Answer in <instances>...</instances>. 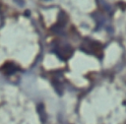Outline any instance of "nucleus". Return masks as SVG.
Returning <instances> with one entry per match:
<instances>
[{
    "label": "nucleus",
    "instance_id": "obj_1",
    "mask_svg": "<svg viewBox=\"0 0 126 124\" xmlns=\"http://www.w3.org/2000/svg\"><path fill=\"white\" fill-rule=\"evenodd\" d=\"M17 66L15 65V64H13V63H11V62H9V63H6L5 65H3L2 66V68H1V70H2V72L4 73V74H6V75H11V74H13V73H15L16 71H17Z\"/></svg>",
    "mask_w": 126,
    "mask_h": 124
}]
</instances>
